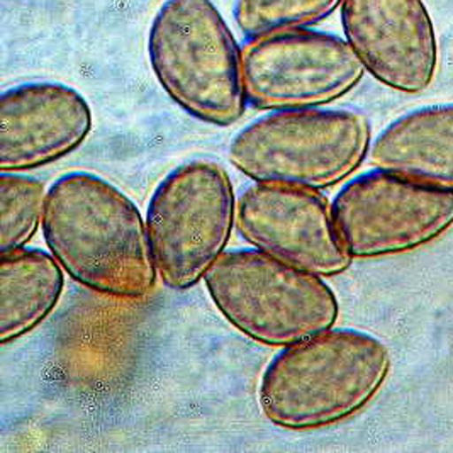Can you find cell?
Wrapping results in <instances>:
<instances>
[{
	"mask_svg": "<svg viewBox=\"0 0 453 453\" xmlns=\"http://www.w3.org/2000/svg\"><path fill=\"white\" fill-rule=\"evenodd\" d=\"M42 234L65 273L90 292L140 301L157 286L142 211L94 172H66L48 187Z\"/></svg>",
	"mask_w": 453,
	"mask_h": 453,
	"instance_id": "cell-1",
	"label": "cell"
},
{
	"mask_svg": "<svg viewBox=\"0 0 453 453\" xmlns=\"http://www.w3.org/2000/svg\"><path fill=\"white\" fill-rule=\"evenodd\" d=\"M391 365V351L380 338L333 326L282 347L268 362L258 380V408L282 430L331 426L371 403Z\"/></svg>",
	"mask_w": 453,
	"mask_h": 453,
	"instance_id": "cell-2",
	"label": "cell"
},
{
	"mask_svg": "<svg viewBox=\"0 0 453 453\" xmlns=\"http://www.w3.org/2000/svg\"><path fill=\"white\" fill-rule=\"evenodd\" d=\"M146 51L160 87L190 118L216 127L242 121L243 48L212 0H165Z\"/></svg>",
	"mask_w": 453,
	"mask_h": 453,
	"instance_id": "cell-3",
	"label": "cell"
},
{
	"mask_svg": "<svg viewBox=\"0 0 453 453\" xmlns=\"http://www.w3.org/2000/svg\"><path fill=\"white\" fill-rule=\"evenodd\" d=\"M372 140L369 118L355 109L273 111L231 138L227 158L251 182L325 190L350 179Z\"/></svg>",
	"mask_w": 453,
	"mask_h": 453,
	"instance_id": "cell-4",
	"label": "cell"
},
{
	"mask_svg": "<svg viewBox=\"0 0 453 453\" xmlns=\"http://www.w3.org/2000/svg\"><path fill=\"white\" fill-rule=\"evenodd\" d=\"M227 323L250 340L282 349L334 326L340 304L323 277L257 248L226 250L204 275Z\"/></svg>",
	"mask_w": 453,
	"mask_h": 453,
	"instance_id": "cell-5",
	"label": "cell"
},
{
	"mask_svg": "<svg viewBox=\"0 0 453 453\" xmlns=\"http://www.w3.org/2000/svg\"><path fill=\"white\" fill-rule=\"evenodd\" d=\"M146 233L158 279L188 290L226 251L236 225V197L226 168L194 158L172 168L146 207Z\"/></svg>",
	"mask_w": 453,
	"mask_h": 453,
	"instance_id": "cell-6",
	"label": "cell"
},
{
	"mask_svg": "<svg viewBox=\"0 0 453 453\" xmlns=\"http://www.w3.org/2000/svg\"><path fill=\"white\" fill-rule=\"evenodd\" d=\"M330 207L340 240L353 260L419 250L453 225V190L377 166L347 180Z\"/></svg>",
	"mask_w": 453,
	"mask_h": 453,
	"instance_id": "cell-7",
	"label": "cell"
},
{
	"mask_svg": "<svg viewBox=\"0 0 453 453\" xmlns=\"http://www.w3.org/2000/svg\"><path fill=\"white\" fill-rule=\"evenodd\" d=\"M365 73L345 38L311 27L251 40L243 48L245 97L257 111L328 105L350 94Z\"/></svg>",
	"mask_w": 453,
	"mask_h": 453,
	"instance_id": "cell-8",
	"label": "cell"
},
{
	"mask_svg": "<svg viewBox=\"0 0 453 453\" xmlns=\"http://www.w3.org/2000/svg\"><path fill=\"white\" fill-rule=\"evenodd\" d=\"M330 201L303 187L253 182L236 197L234 229L242 240L270 257L319 277L350 268L331 218Z\"/></svg>",
	"mask_w": 453,
	"mask_h": 453,
	"instance_id": "cell-9",
	"label": "cell"
},
{
	"mask_svg": "<svg viewBox=\"0 0 453 453\" xmlns=\"http://www.w3.org/2000/svg\"><path fill=\"white\" fill-rule=\"evenodd\" d=\"M343 36L365 72L403 94H421L438 72V38L425 0H343Z\"/></svg>",
	"mask_w": 453,
	"mask_h": 453,
	"instance_id": "cell-10",
	"label": "cell"
},
{
	"mask_svg": "<svg viewBox=\"0 0 453 453\" xmlns=\"http://www.w3.org/2000/svg\"><path fill=\"white\" fill-rule=\"evenodd\" d=\"M92 109L62 82H24L0 96V170L27 172L51 165L88 138Z\"/></svg>",
	"mask_w": 453,
	"mask_h": 453,
	"instance_id": "cell-11",
	"label": "cell"
},
{
	"mask_svg": "<svg viewBox=\"0 0 453 453\" xmlns=\"http://www.w3.org/2000/svg\"><path fill=\"white\" fill-rule=\"evenodd\" d=\"M369 162L453 190V103L421 105L395 118L372 140Z\"/></svg>",
	"mask_w": 453,
	"mask_h": 453,
	"instance_id": "cell-12",
	"label": "cell"
},
{
	"mask_svg": "<svg viewBox=\"0 0 453 453\" xmlns=\"http://www.w3.org/2000/svg\"><path fill=\"white\" fill-rule=\"evenodd\" d=\"M65 270L42 248L0 255V343L18 342L57 310Z\"/></svg>",
	"mask_w": 453,
	"mask_h": 453,
	"instance_id": "cell-13",
	"label": "cell"
},
{
	"mask_svg": "<svg viewBox=\"0 0 453 453\" xmlns=\"http://www.w3.org/2000/svg\"><path fill=\"white\" fill-rule=\"evenodd\" d=\"M343 0H236L234 22L247 42L310 29L326 21Z\"/></svg>",
	"mask_w": 453,
	"mask_h": 453,
	"instance_id": "cell-14",
	"label": "cell"
},
{
	"mask_svg": "<svg viewBox=\"0 0 453 453\" xmlns=\"http://www.w3.org/2000/svg\"><path fill=\"white\" fill-rule=\"evenodd\" d=\"M42 182L24 172L0 173V255L27 247L42 227Z\"/></svg>",
	"mask_w": 453,
	"mask_h": 453,
	"instance_id": "cell-15",
	"label": "cell"
}]
</instances>
